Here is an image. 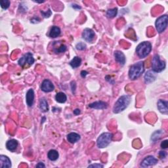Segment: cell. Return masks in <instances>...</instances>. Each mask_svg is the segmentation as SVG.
<instances>
[{"instance_id": "obj_7", "label": "cell", "mask_w": 168, "mask_h": 168, "mask_svg": "<svg viewBox=\"0 0 168 168\" xmlns=\"http://www.w3.org/2000/svg\"><path fill=\"white\" fill-rule=\"evenodd\" d=\"M34 61H35V60H34L33 55L31 53L29 52L22 56L18 60V63L21 67L24 68L26 66H30L32 65L34 63Z\"/></svg>"}, {"instance_id": "obj_6", "label": "cell", "mask_w": 168, "mask_h": 168, "mask_svg": "<svg viewBox=\"0 0 168 168\" xmlns=\"http://www.w3.org/2000/svg\"><path fill=\"white\" fill-rule=\"evenodd\" d=\"M168 23V17L167 15H163L156 19L155 22L156 29L159 34H161L165 31L167 28Z\"/></svg>"}, {"instance_id": "obj_26", "label": "cell", "mask_w": 168, "mask_h": 168, "mask_svg": "<svg viewBox=\"0 0 168 168\" xmlns=\"http://www.w3.org/2000/svg\"><path fill=\"white\" fill-rule=\"evenodd\" d=\"M10 3L11 2L9 0H2L0 2V5H1L2 8L4 10H6L9 8L10 6Z\"/></svg>"}, {"instance_id": "obj_33", "label": "cell", "mask_w": 168, "mask_h": 168, "mask_svg": "<svg viewBox=\"0 0 168 168\" xmlns=\"http://www.w3.org/2000/svg\"><path fill=\"white\" fill-rule=\"evenodd\" d=\"M80 74H81V76L82 78H86V76L88 74V72H87V71H86V70H82V72H81V73H80Z\"/></svg>"}, {"instance_id": "obj_9", "label": "cell", "mask_w": 168, "mask_h": 168, "mask_svg": "<svg viewBox=\"0 0 168 168\" xmlns=\"http://www.w3.org/2000/svg\"><path fill=\"white\" fill-rule=\"evenodd\" d=\"M54 89H55V86L53 85V83L51 82V81H50V80L48 79H44L43 82L41 83V89L45 93L51 92V91L54 90Z\"/></svg>"}, {"instance_id": "obj_1", "label": "cell", "mask_w": 168, "mask_h": 168, "mask_svg": "<svg viewBox=\"0 0 168 168\" xmlns=\"http://www.w3.org/2000/svg\"><path fill=\"white\" fill-rule=\"evenodd\" d=\"M131 101V97L130 95H123L118 99L113 107V112L114 114H118L128 108Z\"/></svg>"}, {"instance_id": "obj_36", "label": "cell", "mask_w": 168, "mask_h": 168, "mask_svg": "<svg viewBox=\"0 0 168 168\" xmlns=\"http://www.w3.org/2000/svg\"><path fill=\"white\" fill-rule=\"evenodd\" d=\"M72 7L75 9H81V7L78 5H72Z\"/></svg>"}, {"instance_id": "obj_30", "label": "cell", "mask_w": 168, "mask_h": 168, "mask_svg": "<svg viewBox=\"0 0 168 168\" xmlns=\"http://www.w3.org/2000/svg\"><path fill=\"white\" fill-rule=\"evenodd\" d=\"M104 166L102 165L101 163H94V164H91L88 166V167H97V168H100V167H103Z\"/></svg>"}, {"instance_id": "obj_4", "label": "cell", "mask_w": 168, "mask_h": 168, "mask_svg": "<svg viewBox=\"0 0 168 168\" xmlns=\"http://www.w3.org/2000/svg\"><path fill=\"white\" fill-rule=\"evenodd\" d=\"M113 135L111 133H103L99 135L97 140V146L99 148H104L107 147L112 142Z\"/></svg>"}, {"instance_id": "obj_13", "label": "cell", "mask_w": 168, "mask_h": 168, "mask_svg": "<svg viewBox=\"0 0 168 168\" xmlns=\"http://www.w3.org/2000/svg\"><path fill=\"white\" fill-rule=\"evenodd\" d=\"M34 98H35V94H34V91L32 89H30L26 95V104L30 107L33 106L34 102Z\"/></svg>"}, {"instance_id": "obj_8", "label": "cell", "mask_w": 168, "mask_h": 168, "mask_svg": "<svg viewBox=\"0 0 168 168\" xmlns=\"http://www.w3.org/2000/svg\"><path fill=\"white\" fill-rule=\"evenodd\" d=\"M158 162V159H156L155 157L152 156H148L145 157L141 162L140 166L142 167H147L152 166H154Z\"/></svg>"}, {"instance_id": "obj_25", "label": "cell", "mask_w": 168, "mask_h": 168, "mask_svg": "<svg viewBox=\"0 0 168 168\" xmlns=\"http://www.w3.org/2000/svg\"><path fill=\"white\" fill-rule=\"evenodd\" d=\"M118 14V9L117 8H113L111 9H108L106 12V16L110 18H112L115 17Z\"/></svg>"}, {"instance_id": "obj_27", "label": "cell", "mask_w": 168, "mask_h": 168, "mask_svg": "<svg viewBox=\"0 0 168 168\" xmlns=\"http://www.w3.org/2000/svg\"><path fill=\"white\" fill-rule=\"evenodd\" d=\"M76 49H78V50L83 51L86 49L87 45L86 44L83 43V42H79V43L77 44V45H76Z\"/></svg>"}, {"instance_id": "obj_23", "label": "cell", "mask_w": 168, "mask_h": 168, "mask_svg": "<svg viewBox=\"0 0 168 168\" xmlns=\"http://www.w3.org/2000/svg\"><path fill=\"white\" fill-rule=\"evenodd\" d=\"M82 64V59L79 57H74L70 62V65L73 68H76L79 67Z\"/></svg>"}, {"instance_id": "obj_19", "label": "cell", "mask_w": 168, "mask_h": 168, "mask_svg": "<svg viewBox=\"0 0 168 168\" xmlns=\"http://www.w3.org/2000/svg\"><path fill=\"white\" fill-rule=\"evenodd\" d=\"M60 33H61V30L60 28L57 26H53L50 30V32H49V36L52 38H55L59 36Z\"/></svg>"}, {"instance_id": "obj_35", "label": "cell", "mask_w": 168, "mask_h": 168, "mask_svg": "<svg viewBox=\"0 0 168 168\" xmlns=\"http://www.w3.org/2000/svg\"><path fill=\"white\" fill-rule=\"evenodd\" d=\"M81 113V111H80V110L79 109H78V108H76V109H75L74 110V114H75V115H79V114Z\"/></svg>"}, {"instance_id": "obj_18", "label": "cell", "mask_w": 168, "mask_h": 168, "mask_svg": "<svg viewBox=\"0 0 168 168\" xmlns=\"http://www.w3.org/2000/svg\"><path fill=\"white\" fill-rule=\"evenodd\" d=\"M80 138H81V137H80L78 133H76L74 132L70 133L67 135V140L68 142H70V143H77L80 139Z\"/></svg>"}, {"instance_id": "obj_31", "label": "cell", "mask_w": 168, "mask_h": 168, "mask_svg": "<svg viewBox=\"0 0 168 168\" xmlns=\"http://www.w3.org/2000/svg\"><path fill=\"white\" fill-rule=\"evenodd\" d=\"M159 156H160V158H161V159L165 158L166 156H167V153H166L165 151H160L159 152Z\"/></svg>"}, {"instance_id": "obj_10", "label": "cell", "mask_w": 168, "mask_h": 168, "mask_svg": "<svg viewBox=\"0 0 168 168\" xmlns=\"http://www.w3.org/2000/svg\"><path fill=\"white\" fill-rule=\"evenodd\" d=\"M95 34L93 30L90 28H86L82 32V37L86 41L91 43L95 39Z\"/></svg>"}, {"instance_id": "obj_24", "label": "cell", "mask_w": 168, "mask_h": 168, "mask_svg": "<svg viewBox=\"0 0 168 168\" xmlns=\"http://www.w3.org/2000/svg\"><path fill=\"white\" fill-rule=\"evenodd\" d=\"M66 49L67 48H66V46L65 45L59 43L58 47L53 46V51H54L55 53H57V54H58V53H64L66 51Z\"/></svg>"}, {"instance_id": "obj_20", "label": "cell", "mask_w": 168, "mask_h": 168, "mask_svg": "<svg viewBox=\"0 0 168 168\" xmlns=\"http://www.w3.org/2000/svg\"><path fill=\"white\" fill-rule=\"evenodd\" d=\"M40 109L42 112H47L49 110V105L47 100L45 99H41L40 101Z\"/></svg>"}, {"instance_id": "obj_29", "label": "cell", "mask_w": 168, "mask_h": 168, "mask_svg": "<svg viewBox=\"0 0 168 168\" xmlns=\"http://www.w3.org/2000/svg\"><path fill=\"white\" fill-rule=\"evenodd\" d=\"M160 147H161V148H163V149H166V148L168 147V141L167 140L163 141L161 143V144H160Z\"/></svg>"}, {"instance_id": "obj_28", "label": "cell", "mask_w": 168, "mask_h": 168, "mask_svg": "<svg viewBox=\"0 0 168 168\" xmlns=\"http://www.w3.org/2000/svg\"><path fill=\"white\" fill-rule=\"evenodd\" d=\"M41 13L42 15V16H43L44 18H49L51 17L52 12L50 9H48V11H41Z\"/></svg>"}, {"instance_id": "obj_2", "label": "cell", "mask_w": 168, "mask_h": 168, "mask_svg": "<svg viewBox=\"0 0 168 168\" xmlns=\"http://www.w3.org/2000/svg\"><path fill=\"white\" fill-rule=\"evenodd\" d=\"M144 71V61H140L135 63L129 68V78L132 80H135L139 78L142 75Z\"/></svg>"}, {"instance_id": "obj_16", "label": "cell", "mask_w": 168, "mask_h": 168, "mask_svg": "<svg viewBox=\"0 0 168 168\" xmlns=\"http://www.w3.org/2000/svg\"><path fill=\"white\" fill-rule=\"evenodd\" d=\"M114 55L116 62L120 63L121 65H124L126 61V59H125V56L123 53L120 51H116L114 52Z\"/></svg>"}, {"instance_id": "obj_21", "label": "cell", "mask_w": 168, "mask_h": 168, "mask_svg": "<svg viewBox=\"0 0 168 168\" xmlns=\"http://www.w3.org/2000/svg\"><path fill=\"white\" fill-rule=\"evenodd\" d=\"M47 157L51 160V161H56V160L59 157V154L58 151L52 149L48 152Z\"/></svg>"}, {"instance_id": "obj_17", "label": "cell", "mask_w": 168, "mask_h": 168, "mask_svg": "<svg viewBox=\"0 0 168 168\" xmlns=\"http://www.w3.org/2000/svg\"><path fill=\"white\" fill-rule=\"evenodd\" d=\"M18 146V143L17 140L11 139L6 143V147L7 149L11 152H14L17 150Z\"/></svg>"}, {"instance_id": "obj_14", "label": "cell", "mask_w": 168, "mask_h": 168, "mask_svg": "<svg viewBox=\"0 0 168 168\" xmlns=\"http://www.w3.org/2000/svg\"><path fill=\"white\" fill-rule=\"evenodd\" d=\"M89 107L97 110H103L108 107V104L104 101H97L89 104Z\"/></svg>"}, {"instance_id": "obj_11", "label": "cell", "mask_w": 168, "mask_h": 168, "mask_svg": "<svg viewBox=\"0 0 168 168\" xmlns=\"http://www.w3.org/2000/svg\"><path fill=\"white\" fill-rule=\"evenodd\" d=\"M156 77H157V75H156V72L152 70H148L144 74V82L146 84H149L154 82L156 79Z\"/></svg>"}, {"instance_id": "obj_34", "label": "cell", "mask_w": 168, "mask_h": 168, "mask_svg": "<svg viewBox=\"0 0 168 168\" xmlns=\"http://www.w3.org/2000/svg\"><path fill=\"white\" fill-rule=\"evenodd\" d=\"M36 167H45V166L43 162H39L36 165Z\"/></svg>"}, {"instance_id": "obj_15", "label": "cell", "mask_w": 168, "mask_h": 168, "mask_svg": "<svg viewBox=\"0 0 168 168\" xmlns=\"http://www.w3.org/2000/svg\"><path fill=\"white\" fill-rule=\"evenodd\" d=\"M12 166L10 159L5 155L0 156V167L10 168Z\"/></svg>"}, {"instance_id": "obj_5", "label": "cell", "mask_w": 168, "mask_h": 168, "mask_svg": "<svg viewBox=\"0 0 168 168\" xmlns=\"http://www.w3.org/2000/svg\"><path fill=\"white\" fill-rule=\"evenodd\" d=\"M166 63L160 59V57L158 55H155L152 59V70L156 73L162 72L166 68Z\"/></svg>"}, {"instance_id": "obj_22", "label": "cell", "mask_w": 168, "mask_h": 168, "mask_svg": "<svg viewBox=\"0 0 168 168\" xmlns=\"http://www.w3.org/2000/svg\"><path fill=\"white\" fill-rule=\"evenodd\" d=\"M55 100L59 103H64L67 100L66 95L63 92H59L55 95Z\"/></svg>"}, {"instance_id": "obj_3", "label": "cell", "mask_w": 168, "mask_h": 168, "mask_svg": "<svg viewBox=\"0 0 168 168\" xmlns=\"http://www.w3.org/2000/svg\"><path fill=\"white\" fill-rule=\"evenodd\" d=\"M152 51V44L149 41H143L139 44L136 48L137 55L141 59L145 58Z\"/></svg>"}, {"instance_id": "obj_12", "label": "cell", "mask_w": 168, "mask_h": 168, "mask_svg": "<svg viewBox=\"0 0 168 168\" xmlns=\"http://www.w3.org/2000/svg\"><path fill=\"white\" fill-rule=\"evenodd\" d=\"M168 102L167 101L162 100V99H160L157 102V107L159 111L162 114H167L168 112Z\"/></svg>"}, {"instance_id": "obj_32", "label": "cell", "mask_w": 168, "mask_h": 168, "mask_svg": "<svg viewBox=\"0 0 168 168\" xmlns=\"http://www.w3.org/2000/svg\"><path fill=\"white\" fill-rule=\"evenodd\" d=\"M70 86H71V89L72 90V92L74 93L75 92V90L76 89V82H71V84H70Z\"/></svg>"}]
</instances>
